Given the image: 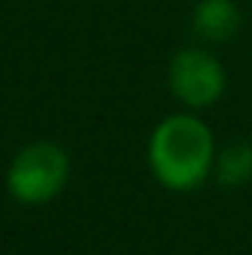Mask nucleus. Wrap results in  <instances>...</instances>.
<instances>
[{
  "label": "nucleus",
  "mask_w": 252,
  "mask_h": 255,
  "mask_svg": "<svg viewBox=\"0 0 252 255\" xmlns=\"http://www.w3.org/2000/svg\"><path fill=\"white\" fill-rule=\"evenodd\" d=\"M217 142L211 128L193 113H172L160 119L148 136L151 175L175 193H190L214 175Z\"/></svg>",
  "instance_id": "1"
},
{
  "label": "nucleus",
  "mask_w": 252,
  "mask_h": 255,
  "mask_svg": "<svg viewBox=\"0 0 252 255\" xmlns=\"http://www.w3.org/2000/svg\"><path fill=\"white\" fill-rule=\"evenodd\" d=\"M71 160L63 145L51 139L27 142L6 166V190L21 205H45L68 184Z\"/></svg>",
  "instance_id": "2"
},
{
  "label": "nucleus",
  "mask_w": 252,
  "mask_h": 255,
  "mask_svg": "<svg viewBox=\"0 0 252 255\" xmlns=\"http://www.w3.org/2000/svg\"><path fill=\"white\" fill-rule=\"evenodd\" d=\"M169 89L184 107L205 110L223 98L226 68L202 48H184L169 60Z\"/></svg>",
  "instance_id": "3"
},
{
  "label": "nucleus",
  "mask_w": 252,
  "mask_h": 255,
  "mask_svg": "<svg viewBox=\"0 0 252 255\" xmlns=\"http://www.w3.org/2000/svg\"><path fill=\"white\" fill-rule=\"evenodd\" d=\"M241 30V9L235 0H202L193 9V33L205 42H229Z\"/></svg>",
  "instance_id": "4"
},
{
  "label": "nucleus",
  "mask_w": 252,
  "mask_h": 255,
  "mask_svg": "<svg viewBox=\"0 0 252 255\" xmlns=\"http://www.w3.org/2000/svg\"><path fill=\"white\" fill-rule=\"evenodd\" d=\"M214 178L223 187H244L247 181H252V142L238 139L232 145H226L223 151H217L214 160Z\"/></svg>",
  "instance_id": "5"
}]
</instances>
